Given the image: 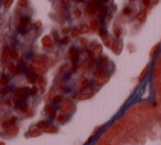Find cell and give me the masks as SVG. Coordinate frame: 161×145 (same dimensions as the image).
Masks as SVG:
<instances>
[{"label": "cell", "mask_w": 161, "mask_h": 145, "mask_svg": "<svg viewBox=\"0 0 161 145\" xmlns=\"http://www.w3.org/2000/svg\"><path fill=\"white\" fill-rule=\"evenodd\" d=\"M73 14H74V17L75 18H80V16H82V12H80V10L77 9V8H75L73 10Z\"/></svg>", "instance_id": "26"}, {"label": "cell", "mask_w": 161, "mask_h": 145, "mask_svg": "<svg viewBox=\"0 0 161 145\" xmlns=\"http://www.w3.org/2000/svg\"><path fill=\"white\" fill-rule=\"evenodd\" d=\"M87 56H88L90 59H93V58H94V52H93V51H89V50H88V51H87Z\"/></svg>", "instance_id": "47"}, {"label": "cell", "mask_w": 161, "mask_h": 145, "mask_svg": "<svg viewBox=\"0 0 161 145\" xmlns=\"http://www.w3.org/2000/svg\"><path fill=\"white\" fill-rule=\"evenodd\" d=\"M7 83H8V77L2 76L1 78H0V84H1V85H6Z\"/></svg>", "instance_id": "27"}, {"label": "cell", "mask_w": 161, "mask_h": 145, "mask_svg": "<svg viewBox=\"0 0 161 145\" xmlns=\"http://www.w3.org/2000/svg\"><path fill=\"white\" fill-rule=\"evenodd\" d=\"M108 81V78L107 77H100V78H97V80L95 81V84L96 85H103Z\"/></svg>", "instance_id": "9"}, {"label": "cell", "mask_w": 161, "mask_h": 145, "mask_svg": "<svg viewBox=\"0 0 161 145\" xmlns=\"http://www.w3.org/2000/svg\"><path fill=\"white\" fill-rule=\"evenodd\" d=\"M20 109H21V111H22V112H27V111H28V109H29V106H28V104H23V105H22L21 108H20Z\"/></svg>", "instance_id": "43"}, {"label": "cell", "mask_w": 161, "mask_h": 145, "mask_svg": "<svg viewBox=\"0 0 161 145\" xmlns=\"http://www.w3.org/2000/svg\"><path fill=\"white\" fill-rule=\"evenodd\" d=\"M68 56L71 59H76L78 57V51L75 48H71L70 49V51H68Z\"/></svg>", "instance_id": "10"}, {"label": "cell", "mask_w": 161, "mask_h": 145, "mask_svg": "<svg viewBox=\"0 0 161 145\" xmlns=\"http://www.w3.org/2000/svg\"><path fill=\"white\" fill-rule=\"evenodd\" d=\"M9 122H10V125H11V126H12V125H13V124H14V123H16V122H17V117H16V116H12L11 119H10V120H9Z\"/></svg>", "instance_id": "40"}, {"label": "cell", "mask_w": 161, "mask_h": 145, "mask_svg": "<svg viewBox=\"0 0 161 145\" xmlns=\"http://www.w3.org/2000/svg\"><path fill=\"white\" fill-rule=\"evenodd\" d=\"M6 105H7V106H11V105H12L11 100H7V101H6Z\"/></svg>", "instance_id": "50"}, {"label": "cell", "mask_w": 161, "mask_h": 145, "mask_svg": "<svg viewBox=\"0 0 161 145\" xmlns=\"http://www.w3.org/2000/svg\"><path fill=\"white\" fill-rule=\"evenodd\" d=\"M86 66H87V68H92V67L94 66V61H93V60H92V59H90V60H89V61L87 62V64H86Z\"/></svg>", "instance_id": "46"}, {"label": "cell", "mask_w": 161, "mask_h": 145, "mask_svg": "<svg viewBox=\"0 0 161 145\" xmlns=\"http://www.w3.org/2000/svg\"><path fill=\"white\" fill-rule=\"evenodd\" d=\"M18 3L20 7H27L28 6V0H18Z\"/></svg>", "instance_id": "35"}, {"label": "cell", "mask_w": 161, "mask_h": 145, "mask_svg": "<svg viewBox=\"0 0 161 145\" xmlns=\"http://www.w3.org/2000/svg\"><path fill=\"white\" fill-rule=\"evenodd\" d=\"M142 3L146 7H149L150 4H151V0H142Z\"/></svg>", "instance_id": "42"}, {"label": "cell", "mask_w": 161, "mask_h": 145, "mask_svg": "<svg viewBox=\"0 0 161 145\" xmlns=\"http://www.w3.org/2000/svg\"><path fill=\"white\" fill-rule=\"evenodd\" d=\"M27 79L29 80V82L34 83V82L37 81V76H36V74H28V76H27Z\"/></svg>", "instance_id": "22"}, {"label": "cell", "mask_w": 161, "mask_h": 145, "mask_svg": "<svg viewBox=\"0 0 161 145\" xmlns=\"http://www.w3.org/2000/svg\"><path fill=\"white\" fill-rule=\"evenodd\" d=\"M12 0H3V6L4 8H10L11 7V4H12Z\"/></svg>", "instance_id": "32"}, {"label": "cell", "mask_w": 161, "mask_h": 145, "mask_svg": "<svg viewBox=\"0 0 161 145\" xmlns=\"http://www.w3.org/2000/svg\"><path fill=\"white\" fill-rule=\"evenodd\" d=\"M108 0H100V2H107Z\"/></svg>", "instance_id": "54"}, {"label": "cell", "mask_w": 161, "mask_h": 145, "mask_svg": "<svg viewBox=\"0 0 161 145\" xmlns=\"http://www.w3.org/2000/svg\"><path fill=\"white\" fill-rule=\"evenodd\" d=\"M19 131V128L16 127V126H10L9 130H8V133L9 134H12V135H14V134H17Z\"/></svg>", "instance_id": "20"}, {"label": "cell", "mask_w": 161, "mask_h": 145, "mask_svg": "<svg viewBox=\"0 0 161 145\" xmlns=\"http://www.w3.org/2000/svg\"><path fill=\"white\" fill-rule=\"evenodd\" d=\"M56 117H58V121H59V122H65V121L67 120V115H66V114H64V113L58 114Z\"/></svg>", "instance_id": "17"}, {"label": "cell", "mask_w": 161, "mask_h": 145, "mask_svg": "<svg viewBox=\"0 0 161 145\" xmlns=\"http://www.w3.org/2000/svg\"><path fill=\"white\" fill-rule=\"evenodd\" d=\"M97 9H98L97 4L90 2V3H88L87 6H86V13H90V14L95 13V12H97Z\"/></svg>", "instance_id": "3"}, {"label": "cell", "mask_w": 161, "mask_h": 145, "mask_svg": "<svg viewBox=\"0 0 161 145\" xmlns=\"http://www.w3.org/2000/svg\"><path fill=\"white\" fill-rule=\"evenodd\" d=\"M93 95H94L93 93H84V94H80V95H79V99L85 100V99H89V98H92Z\"/></svg>", "instance_id": "28"}, {"label": "cell", "mask_w": 161, "mask_h": 145, "mask_svg": "<svg viewBox=\"0 0 161 145\" xmlns=\"http://www.w3.org/2000/svg\"><path fill=\"white\" fill-rule=\"evenodd\" d=\"M75 1H77V2H83L84 0H75Z\"/></svg>", "instance_id": "53"}, {"label": "cell", "mask_w": 161, "mask_h": 145, "mask_svg": "<svg viewBox=\"0 0 161 145\" xmlns=\"http://www.w3.org/2000/svg\"><path fill=\"white\" fill-rule=\"evenodd\" d=\"M114 36L116 38H119L120 36H122V30H120V28H118V27L114 28Z\"/></svg>", "instance_id": "21"}, {"label": "cell", "mask_w": 161, "mask_h": 145, "mask_svg": "<svg viewBox=\"0 0 161 145\" xmlns=\"http://www.w3.org/2000/svg\"><path fill=\"white\" fill-rule=\"evenodd\" d=\"M105 145H110V144H105Z\"/></svg>", "instance_id": "56"}, {"label": "cell", "mask_w": 161, "mask_h": 145, "mask_svg": "<svg viewBox=\"0 0 161 145\" xmlns=\"http://www.w3.org/2000/svg\"><path fill=\"white\" fill-rule=\"evenodd\" d=\"M70 34H71V37H72V38H77V37H78V34H79L78 29H77V28H73V29L71 30V32H70Z\"/></svg>", "instance_id": "19"}, {"label": "cell", "mask_w": 161, "mask_h": 145, "mask_svg": "<svg viewBox=\"0 0 161 145\" xmlns=\"http://www.w3.org/2000/svg\"><path fill=\"white\" fill-rule=\"evenodd\" d=\"M62 100H63V98H62L61 95H55V96L53 98V102L56 103V104H59V103L62 102Z\"/></svg>", "instance_id": "30"}, {"label": "cell", "mask_w": 161, "mask_h": 145, "mask_svg": "<svg viewBox=\"0 0 161 145\" xmlns=\"http://www.w3.org/2000/svg\"><path fill=\"white\" fill-rule=\"evenodd\" d=\"M8 56H10V51H9L8 47L4 46L3 47V50H2V60H3V61H6V59H7Z\"/></svg>", "instance_id": "13"}, {"label": "cell", "mask_w": 161, "mask_h": 145, "mask_svg": "<svg viewBox=\"0 0 161 145\" xmlns=\"http://www.w3.org/2000/svg\"><path fill=\"white\" fill-rule=\"evenodd\" d=\"M137 19H138V21H139V22H142V21H145V19H146V10H145L143 12H140V13L138 14Z\"/></svg>", "instance_id": "23"}, {"label": "cell", "mask_w": 161, "mask_h": 145, "mask_svg": "<svg viewBox=\"0 0 161 145\" xmlns=\"http://www.w3.org/2000/svg\"><path fill=\"white\" fill-rule=\"evenodd\" d=\"M88 83H89V81H88L87 79H83V80H82V82H80V84H79V88H80V89H83V88L86 87Z\"/></svg>", "instance_id": "31"}, {"label": "cell", "mask_w": 161, "mask_h": 145, "mask_svg": "<svg viewBox=\"0 0 161 145\" xmlns=\"http://www.w3.org/2000/svg\"><path fill=\"white\" fill-rule=\"evenodd\" d=\"M10 56H11V58H13V59H19V54H18V52H16V51L10 52Z\"/></svg>", "instance_id": "39"}, {"label": "cell", "mask_w": 161, "mask_h": 145, "mask_svg": "<svg viewBox=\"0 0 161 145\" xmlns=\"http://www.w3.org/2000/svg\"><path fill=\"white\" fill-rule=\"evenodd\" d=\"M92 139H93V136H89L88 138H87V141H86V143L88 144V143H90V141H92Z\"/></svg>", "instance_id": "51"}, {"label": "cell", "mask_w": 161, "mask_h": 145, "mask_svg": "<svg viewBox=\"0 0 161 145\" xmlns=\"http://www.w3.org/2000/svg\"><path fill=\"white\" fill-rule=\"evenodd\" d=\"M73 103L71 101H64L62 103V110L64 112H70V111H72V109H73Z\"/></svg>", "instance_id": "4"}, {"label": "cell", "mask_w": 161, "mask_h": 145, "mask_svg": "<svg viewBox=\"0 0 161 145\" xmlns=\"http://www.w3.org/2000/svg\"><path fill=\"white\" fill-rule=\"evenodd\" d=\"M29 21H30V18H29V17H22L21 20H20V22H19V27H18V29L22 30V29H24V28H27V27H28Z\"/></svg>", "instance_id": "5"}, {"label": "cell", "mask_w": 161, "mask_h": 145, "mask_svg": "<svg viewBox=\"0 0 161 145\" xmlns=\"http://www.w3.org/2000/svg\"><path fill=\"white\" fill-rule=\"evenodd\" d=\"M8 70H9V71L11 72V73H18V69L14 67L12 63H10L9 66H8Z\"/></svg>", "instance_id": "24"}, {"label": "cell", "mask_w": 161, "mask_h": 145, "mask_svg": "<svg viewBox=\"0 0 161 145\" xmlns=\"http://www.w3.org/2000/svg\"><path fill=\"white\" fill-rule=\"evenodd\" d=\"M36 60H37V61H39V62H42V63H43V62H45V61H47V60H48V58L45 57V56H38Z\"/></svg>", "instance_id": "33"}, {"label": "cell", "mask_w": 161, "mask_h": 145, "mask_svg": "<svg viewBox=\"0 0 161 145\" xmlns=\"http://www.w3.org/2000/svg\"><path fill=\"white\" fill-rule=\"evenodd\" d=\"M79 42L82 43L83 46H86V44H87V40H86V39H80V41H79Z\"/></svg>", "instance_id": "48"}, {"label": "cell", "mask_w": 161, "mask_h": 145, "mask_svg": "<svg viewBox=\"0 0 161 145\" xmlns=\"http://www.w3.org/2000/svg\"><path fill=\"white\" fill-rule=\"evenodd\" d=\"M97 29H98V23H97V21L92 20V22H90V26H89V30H92V31H96Z\"/></svg>", "instance_id": "16"}, {"label": "cell", "mask_w": 161, "mask_h": 145, "mask_svg": "<svg viewBox=\"0 0 161 145\" xmlns=\"http://www.w3.org/2000/svg\"><path fill=\"white\" fill-rule=\"evenodd\" d=\"M158 48H159V44H156V46L150 50V56H153V54L157 52V50H158Z\"/></svg>", "instance_id": "38"}, {"label": "cell", "mask_w": 161, "mask_h": 145, "mask_svg": "<svg viewBox=\"0 0 161 145\" xmlns=\"http://www.w3.org/2000/svg\"><path fill=\"white\" fill-rule=\"evenodd\" d=\"M45 126H47V122H45V121H41V122H39L38 124H37V127L38 128H44Z\"/></svg>", "instance_id": "36"}, {"label": "cell", "mask_w": 161, "mask_h": 145, "mask_svg": "<svg viewBox=\"0 0 161 145\" xmlns=\"http://www.w3.org/2000/svg\"><path fill=\"white\" fill-rule=\"evenodd\" d=\"M99 130H100V126H97L96 128H95V130H94V133H96L97 131H99Z\"/></svg>", "instance_id": "52"}, {"label": "cell", "mask_w": 161, "mask_h": 145, "mask_svg": "<svg viewBox=\"0 0 161 145\" xmlns=\"http://www.w3.org/2000/svg\"><path fill=\"white\" fill-rule=\"evenodd\" d=\"M10 126H11V125H10V122L9 121H3L2 124H1V127L2 128H9Z\"/></svg>", "instance_id": "37"}, {"label": "cell", "mask_w": 161, "mask_h": 145, "mask_svg": "<svg viewBox=\"0 0 161 145\" xmlns=\"http://www.w3.org/2000/svg\"><path fill=\"white\" fill-rule=\"evenodd\" d=\"M131 1H135V0H131Z\"/></svg>", "instance_id": "57"}, {"label": "cell", "mask_w": 161, "mask_h": 145, "mask_svg": "<svg viewBox=\"0 0 161 145\" xmlns=\"http://www.w3.org/2000/svg\"><path fill=\"white\" fill-rule=\"evenodd\" d=\"M68 42H70V38L65 37V38H63V39H62V43H63V44H67Z\"/></svg>", "instance_id": "45"}, {"label": "cell", "mask_w": 161, "mask_h": 145, "mask_svg": "<svg viewBox=\"0 0 161 145\" xmlns=\"http://www.w3.org/2000/svg\"><path fill=\"white\" fill-rule=\"evenodd\" d=\"M123 13L125 14V16H129V14L131 13V8H130V7H126V8L123 10Z\"/></svg>", "instance_id": "34"}, {"label": "cell", "mask_w": 161, "mask_h": 145, "mask_svg": "<svg viewBox=\"0 0 161 145\" xmlns=\"http://www.w3.org/2000/svg\"><path fill=\"white\" fill-rule=\"evenodd\" d=\"M32 69L34 70V71H37L38 73H41V74H43L48 71L47 67H45L42 62H39V61H37V60L32 62Z\"/></svg>", "instance_id": "1"}, {"label": "cell", "mask_w": 161, "mask_h": 145, "mask_svg": "<svg viewBox=\"0 0 161 145\" xmlns=\"http://www.w3.org/2000/svg\"><path fill=\"white\" fill-rule=\"evenodd\" d=\"M42 44L44 48H51L53 46V40L50 36H45L42 38Z\"/></svg>", "instance_id": "2"}, {"label": "cell", "mask_w": 161, "mask_h": 145, "mask_svg": "<svg viewBox=\"0 0 161 145\" xmlns=\"http://www.w3.org/2000/svg\"><path fill=\"white\" fill-rule=\"evenodd\" d=\"M105 46H106L107 48H112V46H113V40L112 39H109V38H107V39H105Z\"/></svg>", "instance_id": "29"}, {"label": "cell", "mask_w": 161, "mask_h": 145, "mask_svg": "<svg viewBox=\"0 0 161 145\" xmlns=\"http://www.w3.org/2000/svg\"><path fill=\"white\" fill-rule=\"evenodd\" d=\"M38 92V88L37 87H33V88H31V90H30V94H36Z\"/></svg>", "instance_id": "41"}, {"label": "cell", "mask_w": 161, "mask_h": 145, "mask_svg": "<svg viewBox=\"0 0 161 145\" xmlns=\"http://www.w3.org/2000/svg\"><path fill=\"white\" fill-rule=\"evenodd\" d=\"M148 70H149V66H146V67H145V69L142 70V72L140 73L139 78H138V80H139V81H142V80L145 79V77L147 76V73H148Z\"/></svg>", "instance_id": "12"}, {"label": "cell", "mask_w": 161, "mask_h": 145, "mask_svg": "<svg viewBox=\"0 0 161 145\" xmlns=\"http://www.w3.org/2000/svg\"><path fill=\"white\" fill-rule=\"evenodd\" d=\"M10 92V88L9 87H3L1 90H0V94L1 95H6L7 93H9Z\"/></svg>", "instance_id": "25"}, {"label": "cell", "mask_w": 161, "mask_h": 145, "mask_svg": "<svg viewBox=\"0 0 161 145\" xmlns=\"http://www.w3.org/2000/svg\"><path fill=\"white\" fill-rule=\"evenodd\" d=\"M98 32H99V36H100V38H103L104 40L108 38V37H107V36H108V33H107V31H106V30H105L104 28H99Z\"/></svg>", "instance_id": "15"}, {"label": "cell", "mask_w": 161, "mask_h": 145, "mask_svg": "<svg viewBox=\"0 0 161 145\" xmlns=\"http://www.w3.org/2000/svg\"><path fill=\"white\" fill-rule=\"evenodd\" d=\"M78 31H79V33L85 34V33H87V32L89 31V27L86 26V24H83V26H80V27L78 28Z\"/></svg>", "instance_id": "14"}, {"label": "cell", "mask_w": 161, "mask_h": 145, "mask_svg": "<svg viewBox=\"0 0 161 145\" xmlns=\"http://www.w3.org/2000/svg\"><path fill=\"white\" fill-rule=\"evenodd\" d=\"M48 112H49V115L51 116L52 119L58 115V114H56V110H55L54 108H48Z\"/></svg>", "instance_id": "18"}, {"label": "cell", "mask_w": 161, "mask_h": 145, "mask_svg": "<svg viewBox=\"0 0 161 145\" xmlns=\"http://www.w3.org/2000/svg\"><path fill=\"white\" fill-rule=\"evenodd\" d=\"M31 133H32V134H31V136H36V135H40V134H41V132H40L39 130H36V131H32Z\"/></svg>", "instance_id": "44"}, {"label": "cell", "mask_w": 161, "mask_h": 145, "mask_svg": "<svg viewBox=\"0 0 161 145\" xmlns=\"http://www.w3.org/2000/svg\"><path fill=\"white\" fill-rule=\"evenodd\" d=\"M41 21H37L36 23H34V27H36V28H40V27H41Z\"/></svg>", "instance_id": "49"}, {"label": "cell", "mask_w": 161, "mask_h": 145, "mask_svg": "<svg viewBox=\"0 0 161 145\" xmlns=\"http://www.w3.org/2000/svg\"><path fill=\"white\" fill-rule=\"evenodd\" d=\"M29 92H30V89H29V88H27V87L20 88V89H18L17 91H16V95L23 96V95H26V94H28Z\"/></svg>", "instance_id": "6"}, {"label": "cell", "mask_w": 161, "mask_h": 145, "mask_svg": "<svg viewBox=\"0 0 161 145\" xmlns=\"http://www.w3.org/2000/svg\"><path fill=\"white\" fill-rule=\"evenodd\" d=\"M123 49V46L120 42H113V46H112V50L115 52V53H119L120 51H122Z\"/></svg>", "instance_id": "7"}, {"label": "cell", "mask_w": 161, "mask_h": 145, "mask_svg": "<svg viewBox=\"0 0 161 145\" xmlns=\"http://www.w3.org/2000/svg\"><path fill=\"white\" fill-rule=\"evenodd\" d=\"M94 74V77L95 78H100V77H103V74H104V69L102 67H97L96 69H95V71L93 72Z\"/></svg>", "instance_id": "8"}, {"label": "cell", "mask_w": 161, "mask_h": 145, "mask_svg": "<svg viewBox=\"0 0 161 145\" xmlns=\"http://www.w3.org/2000/svg\"><path fill=\"white\" fill-rule=\"evenodd\" d=\"M44 132L45 133H54V132H58V127L54 126V125H48L44 127Z\"/></svg>", "instance_id": "11"}, {"label": "cell", "mask_w": 161, "mask_h": 145, "mask_svg": "<svg viewBox=\"0 0 161 145\" xmlns=\"http://www.w3.org/2000/svg\"><path fill=\"white\" fill-rule=\"evenodd\" d=\"M0 145H4V144L3 143H0Z\"/></svg>", "instance_id": "55"}]
</instances>
